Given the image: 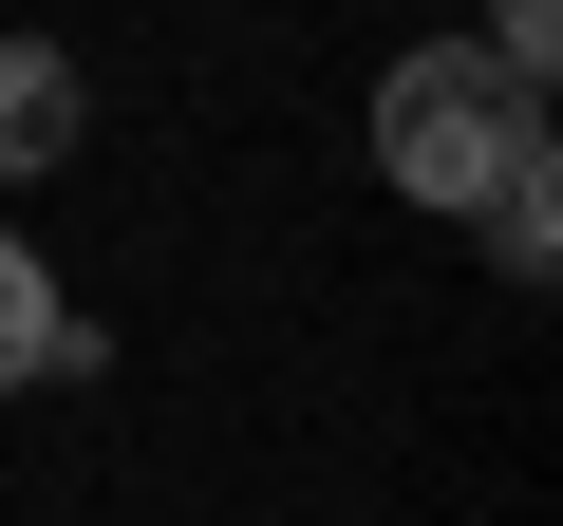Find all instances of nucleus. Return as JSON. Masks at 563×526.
<instances>
[{
    "mask_svg": "<svg viewBox=\"0 0 563 526\" xmlns=\"http://www.w3.org/2000/svg\"><path fill=\"white\" fill-rule=\"evenodd\" d=\"M76 132H95V76H76L57 39H0V188L76 169Z\"/></svg>",
    "mask_w": 563,
    "mask_h": 526,
    "instance_id": "2",
    "label": "nucleus"
},
{
    "mask_svg": "<svg viewBox=\"0 0 563 526\" xmlns=\"http://www.w3.org/2000/svg\"><path fill=\"white\" fill-rule=\"evenodd\" d=\"M470 226H488V263H507V283H544V263H563V188H544V169H526L507 207H470Z\"/></svg>",
    "mask_w": 563,
    "mask_h": 526,
    "instance_id": "4",
    "label": "nucleus"
},
{
    "mask_svg": "<svg viewBox=\"0 0 563 526\" xmlns=\"http://www.w3.org/2000/svg\"><path fill=\"white\" fill-rule=\"evenodd\" d=\"M376 169H395L413 207H507V188L544 169V76H507L488 39L395 57V76H376Z\"/></svg>",
    "mask_w": 563,
    "mask_h": 526,
    "instance_id": "1",
    "label": "nucleus"
},
{
    "mask_svg": "<svg viewBox=\"0 0 563 526\" xmlns=\"http://www.w3.org/2000/svg\"><path fill=\"white\" fill-rule=\"evenodd\" d=\"M20 376H95V320L57 302V263L0 226V395H20Z\"/></svg>",
    "mask_w": 563,
    "mask_h": 526,
    "instance_id": "3",
    "label": "nucleus"
},
{
    "mask_svg": "<svg viewBox=\"0 0 563 526\" xmlns=\"http://www.w3.org/2000/svg\"><path fill=\"white\" fill-rule=\"evenodd\" d=\"M488 57H507V76H544V57H563V0H488Z\"/></svg>",
    "mask_w": 563,
    "mask_h": 526,
    "instance_id": "5",
    "label": "nucleus"
}]
</instances>
